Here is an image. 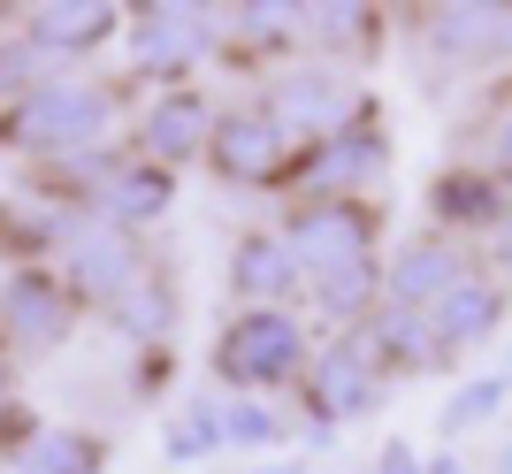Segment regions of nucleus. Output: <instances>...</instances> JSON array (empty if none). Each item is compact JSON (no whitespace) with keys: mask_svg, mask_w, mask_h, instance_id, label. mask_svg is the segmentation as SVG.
<instances>
[{"mask_svg":"<svg viewBox=\"0 0 512 474\" xmlns=\"http://www.w3.org/2000/svg\"><path fill=\"white\" fill-rule=\"evenodd\" d=\"M505 375H512V352H505Z\"/></svg>","mask_w":512,"mask_h":474,"instance_id":"32","label":"nucleus"},{"mask_svg":"<svg viewBox=\"0 0 512 474\" xmlns=\"http://www.w3.org/2000/svg\"><path fill=\"white\" fill-rule=\"evenodd\" d=\"M230 291H237L245 314H253V306H299L306 299V268L291 260L283 230H245L230 245Z\"/></svg>","mask_w":512,"mask_h":474,"instance_id":"13","label":"nucleus"},{"mask_svg":"<svg viewBox=\"0 0 512 474\" xmlns=\"http://www.w3.org/2000/svg\"><path fill=\"white\" fill-rule=\"evenodd\" d=\"M390 398V375L375 367L360 329H314V360H306L299 406L329 429H352V421H375Z\"/></svg>","mask_w":512,"mask_h":474,"instance_id":"3","label":"nucleus"},{"mask_svg":"<svg viewBox=\"0 0 512 474\" xmlns=\"http://www.w3.org/2000/svg\"><path fill=\"white\" fill-rule=\"evenodd\" d=\"M428 322H436V337H444L451 360H459V352H482V345H497L512 329V283H497L490 268H482V276H467Z\"/></svg>","mask_w":512,"mask_h":474,"instance_id":"14","label":"nucleus"},{"mask_svg":"<svg viewBox=\"0 0 512 474\" xmlns=\"http://www.w3.org/2000/svg\"><path fill=\"white\" fill-rule=\"evenodd\" d=\"M360 337H367V352H375V367H383L390 383L444 375V367H451V352H444V337H436V322H428V314H413V306H390V299H383V314H375Z\"/></svg>","mask_w":512,"mask_h":474,"instance_id":"15","label":"nucleus"},{"mask_svg":"<svg viewBox=\"0 0 512 474\" xmlns=\"http://www.w3.org/2000/svg\"><path fill=\"white\" fill-rule=\"evenodd\" d=\"M291 138H283V123L260 100H245V108H222L214 115V138H207V169L222 176V184H237V192H283V169H291Z\"/></svg>","mask_w":512,"mask_h":474,"instance_id":"8","label":"nucleus"},{"mask_svg":"<svg viewBox=\"0 0 512 474\" xmlns=\"http://www.w3.org/2000/svg\"><path fill=\"white\" fill-rule=\"evenodd\" d=\"M69 276H77V299L92 291L100 306H115L130 283L146 276V260H138V237L92 215V230H77V260H69Z\"/></svg>","mask_w":512,"mask_h":474,"instance_id":"17","label":"nucleus"},{"mask_svg":"<svg viewBox=\"0 0 512 474\" xmlns=\"http://www.w3.org/2000/svg\"><path fill=\"white\" fill-rule=\"evenodd\" d=\"M222 429H230V452H283L291 413L283 398H222Z\"/></svg>","mask_w":512,"mask_h":474,"instance_id":"23","label":"nucleus"},{"mask_svg":"<svg viewBox=\"0 0 512 474\" xmlns=\"http://www.w3.org/2000/svg\"><path fill=\"white\" fill-rule=\"evenodd\" d=\"M497 92H505V100H497V108H490V130H482V146H474L467 161H482V169H490L497 184H505V192H512V77H505V85H497Z\"/></svg>","mask_w":512,"mask_h":474,"instance_id":"26","label":"nucleus"},{"mask_svg":"<svg viewBox=\"0 0 512 474\" xmlns=\"http://www.w3.org/2000/svg\"><path fill=\"white\" fill-rule=\"evenodd\" d=\"M505 207H512V192L497 184L482 161H444V169L428 176V230H444V237H467V245H482V237L505 222Z\"/></svg>","mask_w":512,"mask_h":474,"instance_id":"11","label":"nucleus"},{"mask_svg":"<svg viewBox=\"0 0 512 474\" xmlns=\"http://www.w3.org/2000/svg\"><path fill=\"white\" fill-rule=\"evenodd\" d=\"M107 314H115V329H130V337H146V345H161V337H169L176 329V291H169V276H138L123 291V299L107 306Z\"/></svg>","mask_w":512,"mask_h":474,"instance_id":"24","label":"nucleus"},{"mask_svg":"<svg viewBox=\"0 0 512 474\" xmlns=\"http://www.w3.org/2000/svg\"><path fill=\"white\" fill-rule=\"evenodd\" d=\"M230 452V429H222V398H192V406L169 421V459L192 467V459H214Z\"/></svg>","mask_w":512,"mask_h":474,"instance_id":"25","label":"nucleus"},{"mask_svg":"<svg viewBox=\"0 0 512 474\" xmlns=\"http://www.w3.org/2000/svg\"><path fill=\"white\" fill-rule=\"evenodd\" d=\"M222 23L230 16H214V8H138L123 39H130V62L146 69V77H169L176 85V77H192L214 46L230 39Z\"/></svg>","mask_w":512,"mask_h":474,"instance_id":"10","label":"nucleus"},{"mask_svg":"<svg viewBox=\"0 0 512 474\" xmlns=\"http://www.w3.org/2000/svg\"><path fill=\"white\" fill-rule=\"evenodd\" d=\"M214 100L192 85L176 92H153L146 123H138V161H161V169H184V161H207V138H214Z\"/></svg>","mask_w":512,"mask_h":474,"instance_id":"12","label":"nucleus"},{"mask_svg":"<svg viewBox=\"0 0 512 474\" xmlns=\"http://www.w3.org/2000/svg\"><path fill=\"white\" fill-rule=\"evenodd\" d=\"M283 245L306 268V283L344 268V260H383V207L375 199H291Z\"/></svg>","mask_w":512,"mask_h":474,"instance_id":"5","label":"nucleus"},{"mask_svg":"<svg viewBox=\"0 0 512 474\" xmlns=\"http://www.w3.org/2000/svg\"><path fill=\"white\" fill-rule=\"evenodd\" d=\"M260 108L283 123L291 146H321V138H337V130L383 115V108H375V92H367L360 77H344V69H329V62H283V69H268Z\"/></svg>","mask_w":512,"mask_h":474,"instance_id":"2","label":"nucleus"},{"mask_svg":"<svg viewBox=\"0 0 512 474\" xmlns=\"http://www.w3.org/2000/svg\"><path fill=\"white\" fill-rule=\"evenodd\" d=\"M383 23H390L383 8H352V0H337V8H306V46H314V62L360 77V62L383 54Z\"/></svg>","mask_w":512,"mask_h":474,"instance_id":"18","label":"nucleus"},{"mask_svg":"<svg viewBox=\"0 0 512 474\" xmlns=\"http://www.w3.org/2000/svg\"><path fill=\"white\" fill-rule=\"evenodd\" d=\"M100 207V222H115V230H138V222H161L176 207V169H161V161H138L130 153L123 169L107 176V192L92 199Z\"/></svg>","mask_w":512,"mask_h":474,"instance_id":"19","label":"nucleus"},{"mask_svg":"<svg viewBox=\"0 0 512 474\" xmlns=\"http://www.w3.org/2000/svg\"><path fill=\"white\" fill-rule=\"evenodd\" d=\"M306 360H314V329L299 306H253L214 337L207 375L230 398H291L306 383Z\"/></svg>","mask_w":512,"mask_h":474,"instance_id":"1","label":"nucleus"},{"mask_svg":"<svg viewBox=\"0 0 512 474\" xmlns=\"http://www.w3.org/2000/svg\"><path fill=\"white\" fill-rule=\"evenodd\" d=\"M467 276H482V253H474L467 237L428 230V222H421V230H406L398 245H383V291H390V306L436 314Z\"/></svg>","mask_w":512,"mask_h":474,"instance_id":"6","label":"nucleus"},{"mask_svg":"<svg viewBox=\"0 0 512 474\" xmlns=\"http://www.w3.org/2000/svg\"><path fill=\"white\" fill-rule=\"evenodd\" d=\"M306 299H314V314L329 329H367L375 314H383V260H344V268H329V276L306 283Z\"/></svg>","mask_w":512,"mask_h":474,"instance_id":"20","label":"nucleus"},{"mask_svg":"<svg viewBox=\"0 0 512 474\" xmlns=\"http://www.w3.org/2000/svg\"><path fill=\"white\" fill-rule=\"evenodd\" d=\"M253 474H314V459H306V452H276V459H260Z\"/></svg>","mask_w":512,"mask_h":474,"instance_id":"30","label":"nucleus"},{"mask_svg":"<svg viewBox=\"0 0 512 474\" xmlns=\"http://www.w3.org/2000/svg\"><path fill=\"white\" fill-rule=\"evenodd\" d=\"M482 474H512V421H505V436H497V452H490V467Z\"/></svg>","mask_w":512,"mask_h":474,"instance_id":"31","label":"nucleus"},{"mask_svg":"<svg viewBox=\"0 0 512 474\" xmlns=\"http://www.w3.org/2000/svg\"><path fill=\"white\" fill-rule=\"evenodd\" d=\"M390 146L383 115H367V123L337 130V138H321V146H299L291 153V169H283V192L291 199H375L390 184Z\"/></svg>","mask_w":512,"mask_h":474,"instance_id":"4","label":"nucleus"},{"mask_svg":"<svg viewBox=\"0 0 512 474\" xmlns=\"http://www.w3.org/2000/svg\"><path fill=\"white\" fill-rule=\"evenodd\" d=\"M482 268H490L497 283H512V207H505V222L482 237Z\"/></svg>","mask_w":512,"mask_h":474,"instance_id":"28","label":"nucleus"},{"mask_svg":"<svg viewBox=\"0 0 512 474\" xmlns=\"http://www.w3.org/2000/svg\"><path fill=\"white\" fill-rule=\"evenodd\" d=\"M107 115H115L107 85H31L8 115V138L31 153H85L107 130Z\"/></svg>","mask_w":512,"mask_h":474,"instance_id":"9","label":"nucleus"},{"mask_svg":"<svg viewBox=\"0 0 512 474\" xmlns=\"http://www.w3.org/2000/svg\"><path fill=\"white\" fill-rule=\"evenodd\" d=\"M428 474H482V467H474L459 444H444V452H428Z\"/></svg>","mask_w":512,"mask_h":474,"instance_id":"29","label":"nucleus"},{"mask_svg":"<svg viewBox=\"0 0 512 474\" xmlns=\"http://www.w3.org/2000/svg\"><path fill=\"white\" fill-rule=\"evenodd\" d=\"M421 31H413V54L436 69H512V0H444V8H421Z\"/></svg>","mask_w":512,"mask_h":474,"instance_id":"7","label":"nucleus"},{"mask_svg":"<svg viewBox=\"0 0 512 474\" xmlns=\"http://www.w3.org/2000/svg\"><path fill=\"white\" fill-rule=\"evenodd\" d=\"M115 8H92V0H54V8H31V31H23V46L31 54H85V46L115 39Z\"/></svg>","mask_w":512,"mask_h":474,"instance_id":"21","label":"nucleus"},{"mask_svg":"<svg viewBox=\"0 0 512 474\" xmlns=\"http://www.w3.org/2000/svg\"><path fill=\"white\" fill-rule=\"evenodd\" d=\"M367 474H428V452H413L406 436H390L383 452H375V467H367Z\"/></svg>","mask_w":512,"mask_h":474,"instance_id":"27","label":"nucleus"},{"mask_svg":"<svg viewBox=\"0 0 512 474\" xmlns=\"http://www.w3.org/2000/svg\"><path fill=\"white\" fill-rule=\"evenodd\" d=\"M0 322H8V337H23V345H62L69 329H77V283L46 276V268H23V276L8 283V299H0Z\"/></svg>","mask_w":512,"mask_h":474,"instance_id":"16","label":"nucleus"},{"mask_svg":"<svg viewBox=\"0 0 512 474\" xmlns=\"http://www.w3.org/2000/svg\"><path fill=\"white\" fill-rule=\"evenodd\" d=\"M505 406H512V375H505V367H490V375H467V383H459L444 406H436V436H444V444H467L474 429L505 421Z\"/></svg>","mask_w":512,"mask_h":474,"instance_id":"22","label":"nucleus"}]
</instances>
